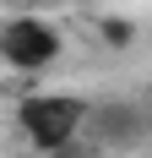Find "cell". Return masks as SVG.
Wrapping results in <instances>:
<instances>
[{"label": "cell", "mask_w": 152, "mask_h": 158, "mask_svg": "<svg viewBox=\"0 0 152 158\" xmlns=\"http://www.w3.org/2000/svg\"><path fill=\"white\" fill-rule=\"evenodd\" d=\"M0 55L16 71H44V65L60 60V33L49 27L44 16H11L0 27Z\"/></svg>", "instance_id": "cell-2"}, {"label": "cell", "mask_w": 152, "mask_h": 158, "mask_svg": "<svg viewBox=\"0 0 152 158\" xmlns=\"http://www.w3.org/2000/svg\"><path fill=\"white\" fill-rule=\"evenodd\" d=\"M16 120H22V131H27L33 147L65 153V147H76V136L87 131L92 109L82 98H71V93H38V98H27V104L16 109Z\"/></svg>", "instance_id": "cell-1"}]
</instances>
